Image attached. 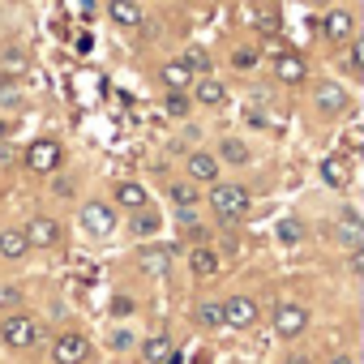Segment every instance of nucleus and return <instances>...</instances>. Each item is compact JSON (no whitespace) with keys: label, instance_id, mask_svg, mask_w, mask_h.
Masks as SVG:
<instances>
[{"label":"nucleus","instance_id":"nucleus-17","mask_svg":"<svg viewBox=\"0 0 364 364\" xmlns=\"http://www.w3.org/2000/svg\"><path fill=\"white\" fill-rule=\"evenodd\" d=\"M321 180H326L330 189H347V185H351L347 159H343V154H326V159H321Z\"/></svg>","mask_w":364,"mask_h":364},{"label":"nucleus","instance_id":"nucleus-33","mask_svg":"<svg viewBox=\"0 0 364 364\" xmlns=\"http://www.w3.org/2000/svg\"><path fill=\"white\" fill-rule=\"evenodd\" d=\"M347 69H351L355 77L364 73V48H360V43H351V52H347Z\"/></svg>","mask_w":364,"mask_h":364},{"label":"nucleus","instance_id":"nucleus-16","mask_svg":"<svg viewBox=\"0 0 364 364\" xmlns=\"http://www.w3.org/2000/svg\"><path fill=\"white\" fill-rule=\"evenodd\" d=\"M141 360H146V364H180V355H176V343H171L167 334H159V338H146V343H141Z\"/></svg>","mask_w":364,"mask_h":364},{"label":"nucleus","instance_id":"nucleus-25","mask_svg":"<svg viewBox=\"0 0 364 364\" xmlns=\"http://www.w3.org/2000/svg\"><path fill=\"white\" fill-rule=\"evenodd\" d=\"M26 69H31V60H26L22 48H5V52H0V73H5V77H22Z\"/></svg>","mask_w":364,"mask_h":364},{"label":"nucleus","instance_id":"nucleus-4","mask_svg":"<svg viewBox=\"0 0 364 364\" xmlns=\"http://www.w3.org/2000/svg\"><path fill=\"white\" fill-rule=\"evenodd\" d=\"M52 360H56V364H86V360H90V338L77 334V330L56 334V343H52Z\"/></svg>","mask_w":364,"mask_h":364},{"label":"nucleus","instance_id":"nucleus-29","mask_svg":"<svg viewBox=\"0 0 364 364\" xmlns=\"http://www.w3.org/2000/svg\"><path fill=\"white\" fill-rule=\"evenodd\" d=\"M279 240H283V245H300V240H304V223L291 219V215H283V219H279Z\"/></svg>","mask_w":364,"mask_h":364},{"label":"nucleus","instance_id":"nucleus-5","mask_svg":"<svg viewBox=\"0 0 364 364\" xmlns=\"http://www.w3.org/2000/svg\"><path fill=\"white\" fill-rule=\"evenodd\" d=\"M60 159H65V150H60V141H52V137H39V141H31V146H26V167H31V171H39V176L56 171V167H60Z\"/></svg>","mask_w":364,"mask_h":364},{"label":"nucleus","instance_id":"nucleus-26","mask_svg":"<svg viewBox=\"0 0 364 364\" xmlns=\"http://www.w3.org/2000/svg\"><path fill=\"white\" fill-rule=\"evenodd\" d=\"M180 65H185L193 77H210V52H206V48H185Z\"/></svg>","mask_w":364,"mask_h":364},{"label":"nucleus","instance_id":"nucleus-23","mask_svg":"<svg viewBox=\"0 0 364 364\" xmlns=\"http://www.w3.org/2000/svg\"><path fill=\"white\" fill-rule=\"evenodd\" d=\"M189 270H193L198 279H210V274L219 270V253H215V249H202V245L189 249Z\"/></svg>","mask_w":364,"mask_h":364},{"label":"nucleus","instance_id":"nucleus-12","mask_svg":"<svg viewBox=\"0 0 364 364\" xmlns=\"http://www.w3.org/2000/svg\"><path fill=\"white\" fill-rule=\"evenodd\" d=\"M274 77L287 82V86H300V82L309 77V60H304L300 52H279V56H274Z\"/></svg>","mask_w":364,"mask_h":364},{"label":"nucleus","instance_id":"nucleus-3","mask_svg":"<svg viewBox=\"0 0 364 364\" xmlns=\"http://www.w3.org/2000/svg\"><path fill=\"white\" fill-rule=\"evenodd\" d=\"M26 232V240H31V249H60V240H65V228L52 219V215H31V223L22 228Z\"/></svg>","mask_w":364,"mask_h":364},{"label":"nucleus","instance_id":"nucleus-7","mask_svg":"<svg viewBox=\"0 0 364 364\" xmlns=\"http://www.w3.org/2000/svg\"><path fill=\"white\" fill-rule=\"evenodd\" d=\"M309 330V309L304 304H279L274 309V334L279 338H300Z\"/></svg>","mask_w":364,"mask_h":364},{"label":"nucleus","instance_id":"nucleus-30","mask_svg":"<svg viewBox=\"0 0 364 364\" xmlns=\"http://www.w3.org/2000/svg\"><path fill=\"white\" fill-rule=\"evenodd\" d=\"M163 107H167V116H176V120H180V116H189V95H185V90H171Z\"/></svg>","mask_w":364,"mask_h":364},{"label":"nucleus","instance_id":"nucleus-9","mask_svg":"<svg viewBox=\"0 0 364 364\" xmlns=\"http://www.w3.org/2000/svg\"><path fill=\"white\" fill-rule=\"evenodd\" d=\"M171 257H176V249H171V245L137 249V266H141V274H150V279H163V274L171 270Z\"/></svg>","mask_w":364,"mask_h":364},{"label":"nucleus","instance_id":"nucleus-21","mask_svg":"<svg viewBox=\"0 0 364 364\" xmlns=\"http://www.w3.org/2000/svg\"><path fill=\"white\" fill-rule=\"evenodd\" d=\"M167 198H171V206H176V210H198V202H202V193H198L193 180H171Z\"/></svg>","mask_w":364,"mask_h":364},{"label":"nucleus","instance_id":"nucleus-24","mask_svg":"<svg viewBox=\"0 0 364 364\" xmlns=\"http://www.w3.org/2000/svg\"><path fill=\"white\" fill-rule=\"evenodd\" d=\"M219 163H232V167H245L253 154H249V146L240 141V137H223V146H219V154H215Z\"/></svg>","mask_w":364,"mask_h":364},{"label":"nucleus","instance_id":"nucleus-15","mask_svg":"<svg viewBox=\"0 0 364 364\" xmlns=\"http://www.w3.org/2000/svg\"><path fill=\"white\" fill-rule=\"evenodd\" d=\"M112 202H116L120 210H141V206H150V198H146V189L137 185V180H116Z\"/></svg>","mask_w":364,"mask_h":364},{"label":"nucleus","instance_id":"nucleus-28","mask_svg":"<svg viewBox=\"0 0 364 364\" xmlns=\"http://www.w3.org/2000/svg\"><path fill=\"white\" fill-rule=\"evenodd\" d=\"M133 232H137V236H154V232H159V215H154L150 206L133 210Z\"/></svg>","mask_w":364,"mask_h":364},{"label":"nucleus","instance_id":"nucleus-10","mask_svg":"<svg viewBox=\"0 0 364 364\" xmlns=\"http://www.w3.org/2000/svg\"><path fill=\"white\" fill-rule=\"evenodd\" d=\"M334 240H338V245H343L347 253L364 245V219H360V215H355L351 206H347V210L338 215V223H334Z\"/></svg>","mask_w":364,"mask_h":364},{"label":"nucleus","instance_id":"nucleus-35","mask_svg":"<svg viewBox=\"0 0 364 364\" xmlns=\"http://www.w3.org/2000/svg\"><path fill=\"white\" fill-rule=\"evenodd\" d=\"M112 347H116V351H129V347H133V334H129V330H112Z\"/></svg>","mask_w":364,"mask_h":364},{"label":"nucleus","instance_id":"nucleus-34","mask_svg":"<svg viewBox=\"0 0 364 364\" xmlns=\"http://www.w3.org/2000/svg\"><path fill=\"white\" fill-rule=\"evenodd\" d=\"M133 309H137V304H133L129 296H116V300H112V317H129Z\"/></svg>","mask_w":364,"mask_h":364},{"label":"nucleus","instance_id":"nucleus-19","mask_svg":"<svg viewBox=\"0 0 364 364\" xmlns=\"http://www.w3.org/2000/svg\"><path fill=\"white\" fill-rule=\"evenodd\" d=\"M26 253H31V240H26L22 228H5V232H0V257H5V262H22Z\"/></svg>","mask_w":364,"mask_h":364},{"label":"nucleus","instance_id":"nucleus-13","mask_svg":"<svg viewBox=\"0 0 364 364\" xmlns=\"http://www.w3.org/2000/svg\"><path fill=\"white\" fill-rule=\"evenodd\" d=\"M313 103H317L321 116H338V112H347V90H343L338 82H321V86L313 90Z\"/></svg>","mask_w":364,"mask_h":364},{"label":"nucleus","instance_id":"nucleus-31","mask_svg":"<svg viewBox=\"0 0 364 364\" xmlns=\"http://www.w3.org/2000/svg\"><path fill=\"white\" fill-rule=\"evenodd\" d=\"M253 26H257V31H266V35H274V31H279V14H274V9H266V14H257V18H253Z\"/></svg>","mask_w":364,"mask_h":364},{"label":"nucleus","instance_id":"nucleus-27","mask_svg":"<svg viewBox=\"0 0 364 364\" xmlns=\"http://www.w3.org/2000/svg\"><path fill=\"white\" fill-rule=\"evenodd\" d=\"M198 326H202V330H219V326H223V300L198 304Z\"/></svg>","mask_w":364,"mask_h":364},{"label":"nucleus","instance_id":"nucleus-1","mask_svg":"<svg viewBox=\"0 0 364 364\" xmlns=\"http://www.w3.org/2000/svg\"><path fill=\"white\" fill-rule=\"evenodd\" d=\"M206 202H210V210L219 215V223H236V219H245V210H249V189L236 185V180H215L210 193H206Z\"/></svg>","mask_w":364,"mask_h":364},{"label":"nucleus","instance_id":"nucleus-11","mask_svg":"<svg viewBox=\"0 0 364 364\" xmlns=\"http://www.w3.org/2000/svg\"><path fill=\"white\" fill-rule=\"evenodd\" d=\"M321 35H326V43H347V39L355 35V18H351L347 9H330V14L321 18Z\"/></svg>","mask_w":364,"mask_h":364},{"label":"nucleus","instance_id":"nucleus-22","mask_svg":"<svg viewBox=\"0 0 364 364\" xmlns=\"http://www.w3.org/2000/svg\"><path fill=\"white\" fill-rule=\"evenodd\" d=\"M159 77H163V86H167V90H189V86H193V73L180 65V60H167V65L159 69Z\"/></svg>","mask_w":364,"mask_h":364},{"label":"nucleus","instance_id":"nucleus-38","mask_svg":"<svg viewBox=\"0 0 364 364\" xmlns=\"http://www.w3.org/2000/svg\"><path fill=\"white\" fill-rule=\"evenodd\" d=\"M5 133H9V124H5V120H0V141H5Z\"/></svg>","mask_w":364,"mask_h":364},{"label":"nucleus","instance_id":"nucleus-32","mask_svg":"<svg viewBox=\"0 0 364 364\" xmlns=\"http://www.w3.org/2000/svg\"><path fill=\"white\" fill-rule=\"evenodd\" d=\"M232 65H236V69H253V65H257V48H240V52L232 56Z\"/></svg>","mask_w":364,"mask_h":364},{"label":"nucleus","instance_id":"nucleus-6","mask_svg":"<svg viewBox=\"0 0 364 364\" xmlns=\"http://www.w3.org/2000/svg\"><path fill=\"white\" fill-rule=\"evenodd\" d=\"M257 300L253 296H228L223 300V326H232V330H249V326H257Z\"/></svg>","mask_w":364,"mask_h":364},{"label":"nucleus","instance_id":"nucleus-18","mask_svg":"<svg viewBox=\"0 0 364 364\" xmlns=\"http://www.w3.org/2000/svg\"><path fill=\"white\" fill-rule=\"evenodd\" d=\"M189 90H193V99H198L202 107H219V103H228V86H223L219 77H198Z\"/></svg>","mask_w":364,"mask_h":364},{"label":"nucleus","instance_id":"nucleus-37","mask_svg":"<svg viewBox=\"0 0 364 364\" xmlns=\"http://www.w3.org/2000/svg\"><path fill=\"white\" fill-rule=\"evenodd\" d=\"M326 364H355V360H351V355H330Z\"/></svg>","mask_w":364,"mask_h":364},{"label":"nucleus","instance_id":"nucleus-36","mask_svg":"<svg viewBox=\"0 0 364 364\" xmlns=\"http://www.w3.org/2000/svg\"><path fill=\"white\" fill-rule=\"evenodd\" d=\"M60 198H73V180H56V185H52Z\"/></svg>","mask_w":364,"mask_h":364},{"label":"nucleus","instance_id":"nucleus-20","mask_svg":"<svg viewBox=\"0 0 364 364\" xmlns=\"http://www.w3.org/2000/svg\"><path fill=\"white\" fill-rule=\"evenodd\" d=\"M189 180L215 185V180H219V159H215V154H206V150H193V154H189Z\"/></svg>","mask_w":364,"mask_h":364},{"label":"nucleus","instance_id":"nucleus-8","mask_svg":"<svg viewBox=\"0 0 364 364\" xmlns=\"http://www.w3.org/2000/svg\"><path fill=\"white\" fill-rule=\"evenodd\" d=\"M82 228L90 236H112L116 232V210L107 202H90V206H82Z\"/></svg>","mask_w":364,"mask_h":364},{"label":"nucleus","instance_id":"nucleus-2","mask_svg":"<svg viewBox=\"0 0 364 364\" xmlns=\"http://www.w3.org/2000/svg\"><path fill=\"white\" fill-rule=\"evenodd\" d=\"M35 338H39L35 317H26V313H9V317H0V343H5L9 351H26Z\"/></svg>","mask_w":364,"mask_h":364},{"label":"nucleus","instance_id":"nucleus-14","mask_svg":"<svg viewBox=\"0 0 364 364\" xmlns=\"http://www.w3.org/2000/svg\"><path fill=\"white\" fill-rule=\"evenodd\" d=\"M107 18H112L120 31H137V26L146 22V14H141L137 0H107Z\"/></svg>","mask_w":364,"mask_h":364}]
</instances>
